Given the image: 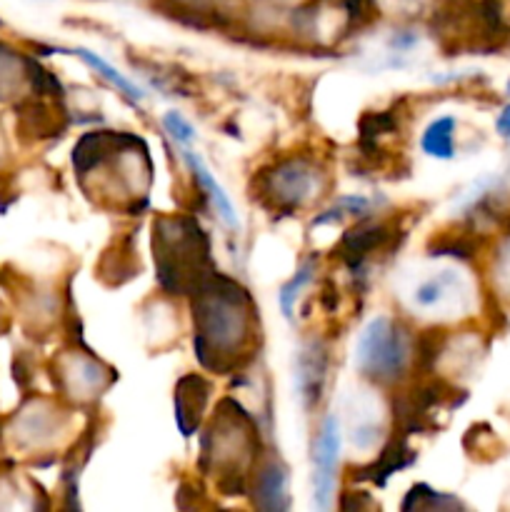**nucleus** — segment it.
<instances>
[{
    "label": "nucleus",
    "instance_id": "nucleus-1",
    "mask_svg": "<svg viewBox=\"0 0 510 512\" xmlns=\"http://www.w3.org/2000/svg\"><path fill=\"white\" fill-rule=\"evenodd\" d=\"M215 285V280H213ZM195 353L203 360L208 353L228 355L248 340L250 298L233 280L198 295L195 303Z\"/></svg>",
    "mask_w": 510,
    "mask_h": 512
},
{
    "label": "nucleus",
    "instance_id": "nucleus-2",
    "mask_svg": "<svg viewBox=\"0 0 510 512\" xmlns=\"http://www.w3.org/2000/svg\"><path fill=\"white\" fill-rule=\"evenodd\" d=\"M410 363V340L405 330L390 318L370 320L355 345V368L375 383H393L403 378Z\"/></svg>",
    "mask_w": 510,
    "mask_h": 512
},
{
    "label": "nucleus",
    "instance_id": "nucleus-3",
    "mask_svg": "<svg viewBox=\"0 0 510 512\" xmlns=\"http://www.w3.org/2000/svg\"><path fill=\"white\" fill-rule=\"evenodd\" d=\"M340 463V423L328 415L320 425L318 440L313 443V508H330L335 488V475Z\"/></svg>",
    "mask_w": 510,
    "mask_h": 512
},
{
    "label": "nucleus",
    "instance_id": "nucleus-4",
    "mask_svg": "<svg viewBox=\"0 0 510 512\" xmlns=\"http://www.w3.org/2000/svg\"><path fill=\"white\" fill-rule=\"evenodd\" d=\"M313 190H318V170L305 158L285 160L268 178L270 198L288 208H298L313 198Z\"/></svg>",
    "mask_w": 510,
    "mask_h": 512
},
{
    "label": "nucleus",
    "instance_id": "nucleus-5",
    "mask_svg": "<svg viewBox=\"0 0 510 512\" xmlns=\"http://www.w3.org/2000/svg\"><path fill=\"white\" fill-rule=\"evenodd\" d=\"M465 298V285L455 270H440L420 280L413 290V308L420 313H443Z\"/></svg>",
    "mask_w": 510,
    "mask_h": 512
},
{
    "label": "nucleus",
    "instance_id": "nucleus-6",
    "mask_svg": "<svg viewBox=\"0 0 510 512\" xmlns=\"http://www.w3.org/2000/svg\"><path fill=\"white\" fill-rule=\"evenodd\" d=\"M183 155H185V160H188V165H190V170H193L198 185L205 190V195L210 198V203H213L215 213L220 215V220H223V223H228L230 228H238V215H235V208H233V203H230L228 193H225V190L220 188L218 180L210 175V170L205 168V163L200 160V155H195L193 150H188V148L183 150Z\"/></svg>",
    "mask_w": 510,
    "mask_h": 512
},
{
    "label": "nucleus",
    "instance_id": "nucleus-7",
    "mask_svg": "<svg viewBox=\"0 0 510 512\" xmlns=\"http://www.w3.org/2000/svg\"><path fill=\"white\" fill-rule=\"evenodd\" d=\"M295 378H298L300 395H303L308 403H318L320 390H323L325 383V350L315 348V345L303 350V353H300Z\"/></svg>",
    "mask_w": 510,
    "mask_h": 512
},
{
    "label": "nucleus",
    "instance_id": "nucleus-8",
    "mask_svg": "<svg viewBox=\"0 0 510 512\" xmlns=\"http://www.w3.org/2000/svg\"><path fill=\"white\" fill-rule=\"evenodd\" d=\"M420 148L425 155L438 160H450L455 155V118L450 115H440L435 118L428 128L423 130L420 138Z\"/></svg>",
    "mask_w": 510,
    "mask_h": 512
},
{
    "label": "nucleus",
    "instance_id": "nucleus-9",
    "mask_svg": "<svg viewBox=\"0 0 510 512\" xmlns=\"http://www.w3.org/2000/svg\"><path fill=\"white\" fill-rule=\"evenodd\" d=\"M385 228L383 225H358V228L350 230L343 238V258L348 260L350 265H358L370 250L378 248L385 240Z\"/></svg>",
    "mask_w": 510,
    "mask_h": 512
},
{
    "label": "nucleus",
    "instance_id": "nucleus-10",
    "mask_svg": "<svg viewBox=\"0 0 510 512\" xmlns=\"http://www.w3.org/2000/svg\"><path fill=\"white\" fill-rule=\"evenodd\" d=\"M70 53L78 55V58L83 60L85 65H90V68H93V70H98V73L103 75V78L108 80V83H113L115 88H118L123 95H128L130 100H140V98H143V93H140L138 85L130 83V80L125 78V75L120 73L118 68H113V65H110L108 60L100 58L98 53H93V50H88V48H73V50H70Z\"/></svg>",
    "mask_w": 510,
    "mask_h": 512
},
{
    "label": "nucleus",
    "instance_id": "nucleus-11",
    "mask_svg": "<svg viewBox=\"0 0 510 512\" xmlns=\"http://www.w3.org/2000/svg\"><path fill=\"white\" fill-rule=\"evenodd\" d=\"M315 273V260H305L303 265H300L298 273L293 275V278L288 280V283L283 285V290H280V308H283V315L285 318H293V310H295V300H298L300 290L305 288V285L310 283V278H313Z\"/></svg>",
    "mask_w": 510,
    "mask_h": 512
},
{
    "label": "nucleus",
    "instance_id": "nucleus-12",
    "mask_svg": "<svg viewBox=\"0 0 510 512\" xmlns=\"http://www.w3.org/2000/svg\"><path fill=\"white\" fill-rule=\"evenodd\" d=\"M368 208H370L368 198H360V195H345V198H338V203H335L328 213L315 218V225L335 223V220H340L343 215H363L368 213Z\"/></svg>",
    "mask_w": 510,
    "mask_h": 512
},
{
    "label": "nucleus",
    "instance_id": "nucleus-13",
    "mask_svg": "<svg viewBox=\"0 0 510 512\" xmlns=\"http://www.w3.org/2000/svg\"><path fill=\"white\" fill-rule=\"evenodd\" d=\"M258 493L263 498H270L268 508H280L278 500L280 495H285V470L280 465H268L260 475V483H258Z\"/></svg>",
    "mask_w": 510,
    "mask_h": 512
},
{
    "label": "nucleus",
    "instance_id": "nucleus-14",
    "mask_svg": "<svg viewBox=\"0 0 510 512\" xmlns=\"http://www.w3.org/2000/svg\"><path fill=\"white\" fill-rule=\"evenodd\" d=\"M163 123H165V130H168L170 135H173L175 138V143H180V145H188L190 140L195 138V130H193V125L188 123V120L183 118V115L180 113H168L163 118Z\"/></svg>",
    "mask_w": 510,
    "mask_h": 512
},
{
    "label": "nucleus",
    "instance_id": "nucleus-15",
    "mask_svg": "<svg viewBox=\"0 0 510 512\" xmlns=\"http://www.w3.org/2000/svg\"><path fill=\"white\" fill-rule=\"evenodd\" d=\"M508 93H510V83H508ZM495 128H498V133L503 135V138H510V105H505L503 113L498 115V123H495Z\"/></svg>",
    "mask_w": 510,
    "mask_h": 512
},
{
    "label": "nucleus",
    "instance_id": "nucleus-16",
    "mask_svg": "<svg viewBox=\"0 0 510 512\" xmlns=\"http://www.w3.org/2000/svg\"><path fill=\"white\" fill-rule=\"evenodd\" d=\"M500 278H503V285H508L510 290V243L508 248H503V255H500Z\"/></svg>",
    "mask_w": 510,
    "mask_h": 512
}]
</instances>
